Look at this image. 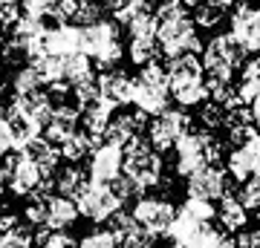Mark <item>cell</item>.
I'll return each mask as SVG.
<instances>
[{
	"label": "cell",
	"instance_id": "1",
	"mask_svg": "<svg viewBox=\"0 0 260 248\" xmlns=\"http://www.w3.org/2000/svg\"><path fill=\"white\" fill-rule=\"evenodd\" d=\"M156 41L165 58L197 55L203 44L197 35V23L188 15V9L177 0H168L165 6L156 9Z\"/></svg>",
	"mask_w": 260,
	"mask_h": 248
},
{
	"label": "cell",
	"instance_id": "2",
	"mask_svg": "<svg viewBox=\"0 0 260 248\" xmlns=\"http://www.w3.org/2000/svg\"><path fill=\"white\" fill-rule=\"evenodd\" d=\"M217 220V208L205 199L188 196L185 202L177 208V217L168 228V239L174 248H205V242L214 237V225Z\"/></svg>",
	"mask_w": 260,
	"mask_h": 248
},
{
	"label": "cell",
	"instance_id": "3",
	"mask_svg": "<svg viewBox=\"0 0 260 248\" xmlns=\"http://www.w3.org/2000/svg\"><path fill=\"white\" fill-rule=\"evenodd\" d=\"M168 69V87L171 98L179 107H200L208 101V78H205L203 61L197 55H179L171 58Z\"/></svg>",
	"mask_w": 260,
	"mask_h": 248
},
{
	"label": "cell",
	"instance_id": "4",
	"mask_svg": "<svg viewBox=\"0 0 260 248\" xmlns=\"http://www.w3.org/2000/svg\"><path fill=\"white\" fill-rule=\"evenodd\" d=\"M81 52L93 64L110 69L121 61L124 55V44H121V29L116 20L99 18L93 23H84L81 26Z\"/></svg>",
	"mask_w": 260,
	"mask_h": 248
},
{
	"label": "cell",
	"instance_id": "5",
	"mask_svg": "<svg viewBox=\"0 0 260 248\" xmlns=\"http://www.w3.org/2000/svg\"><path fill=\"white\" fill-rule=\"evenodd\" d=\"M243 61H246V52L232 38V32L214 35L203 46V69H205V78H208V87L232 84L234 73L243 66Z\"/></svg>",
	"mask_w": 260,
	"mask_h": 248
},
{
	"label": "cell",
	"instance_id": "6",
	"mask_svg": "<svg viewBox=\"0 0 260 248\" xmlns=\"http://www.w3.org/2000/svg\"><path fill=\"white\" fill-rule=\"evenodd\" d=\"M171 101V87H168V69L153 64L139 66V73L133 75V92H130V104L145 116H159L168 110Z\"/></svg>",
	"mask_w": 260,
	"mask_h": 248
},
{
	"label": "cell",
	"instance_id": "7",
	"mask_svg": "<svg viewBox=\"0 0 260 248\" xmlns=\"http://www.w3.org/2000/svg\"><path fill=\"white\" fill-rule=\"evenodd\" d=\"M220 141L208 130H188L174 147V167L179 176H191L205 165H217Z\"/></svg>",
	"mask_w": 260,
	"mask_h": 248
},
{
	"label": "cell",
	"instance_id": "8",
	"mask_svg": "<svg viewBox=\"0 0 260 248\" xmlns=\"http://www.w3.org/2000/svg\"><path fill=\"white\" fill-rule=\"evenodd\" d=\"M162 173H165V165H162V156L159 150L142 141V138H133L130 145H124V176H127L136 191H150L162 182Z\"/></svg>",
	"mask_w": 260,
	"mask_h": 248
},
{
	"label": "cell",
	"instance_id": "9",
	"mask_svg": "<svg viewBox=\"0 0 260 248\" xmlns=\"http://www.w3.org/2000/svg\"><path fill=\"white\" fill-rule=\"evenodd\" d=\"M73 199H75V205H78V214L90 222H110L113 217L121 211V205H124V199L113 191V185L93 182V179H87V182L75 191Z\"/></svg>",
	"mask_w": 260,
	"mask_h": 248
},
{
	"label": "cell",
	"instance_id": "10",
	"mask_svg": "<svg viewBox=\"0 0 260 248\" xmlns=\"http://www.w3.org/2000/svg\"><path fill=\"white\" fill-rule=\"evenodd\" d=\"M6 167H9V188L15 196H38V193H47L49 173L38 162H32L23 150H18V156L12 159Z\"/></svg>",
	"mask_w": 260,
	"mask_h": 248
},
{
	"label": "cell",
	"instance_id": "11",
	"mask_svg": "<svg viewBox=\"0 0 260 248\" xmlns=\"http://www.w3.org/2000/svg\"><path fill=\"white\" fill-rule=\"evenodd\" d=\"M127 55L136 66L153 64L156 55L162 52L156 41V12L153 15H145V18H136L133 23H127Z\"/></svg>",
	"mask_w": 260,
	"mask_h": 248
},
{
	"label": "cell",
	"instance_id": "12",
	"mask_svg": "<svg viewBox=\"0 0 260 248\" xmlns=\"http://www.w3.org/2000/svg\"><path fill=\"white\" fill-rule=\"evenodd\" d=\"M188 124H191V119H188L182 110H162L159 116H150V124H148V145L153 147V150H174L177 147V141L188 133Z\"/></svg>",
	"mask_w": 260,
	"mask_h": 248
},
{
	"label": "cell",
	"instance_id": "13",
	"mask_svg": "<svg viewBox=\"0 0 260 248\" xmlns=\"http://www.w3.org/2000/svg\"><path fill=\"white\" fill-rule=\"evenodd\" d=\"M121 173H124V147L104 138L102 145H95L93 153L87 156V179L113 185Z\"/></svg>",
	"mask_w": 260,
	"mask_h": 248
},
{
	"label": "cell",
	"instance_id": "14",
	"mask_svg": "<svg viewBox=\"0 0 260 248\" xmlns=\"http://www.w3.org/2000/svg\"><path fill=\"white\" fill-rule=\"evenodd\" d=\"M130 217L139 222V225H145L150 234L159 237V234H168L171 222L177 217V208L168 202V199H162V196H142V199H136Z\"/></svg>",
	"mask_w": 260,
	"mask_h": 248
},
{
	"label": "cell",
	"instance_id": "15",
	"mask_svg": "<svg viewBox=\"0 0 260 248\" xmlns=\"http://www.w3.org/2000/svg\"><path fill=\"white\" fill-rule=\"evenodd\" d=\"M185 182H188V196H197V199H205V202L229 196V173H225V167L205 165L200 170H194L191 176H185Z\"/></svg>",
	"mask_w": 260,
	"mask_h": 248
},
{
	"label": "cell",
	"instance_id": "16",
	"mask_svg": "<svg viewBox=\"0 0 260 248\" xmlns=\"http://www.w3.org/2000/svg\"><path fill=\"white\" fill-rule=\"evenodd\" d=\"M78 52H81V26H75V23L47 26V32H44V38H41V55L70 58V55H78ZM29 64H32V61H29Z\"/></svg>",
	"mask_w": 260,
	"mask_h": 248
},
{
	"label": "cell",
	"instance_id": "17",
	"mask_svg": "<svg viewBox=\"0 0 260 248\" xmlns=\"http://www.w3.org/2000/svg\"><path fill=\"white\" fill-rule=\"evenodd\" d=\"M225 173L234 182H246L251 176H260V133L243 145H234L225 159Z\"/></svg>",
	"mask_w": 260,
	"mask_h": 248
},
{
	"label": "cell",
	"instance_id": "18",
	"mask_svg": "<svg viewBox=\"0 0 260 248\" xmlns=\"http://www.w3.org/2000/svg\"><path fill=\"white\" fill-rule=\"evenodd\" d=\"M229 32L237 44L243 46V52H260V9L257 6H240L232 15Z\"/></svg>",
	"mask_w": 260,
	"mask_h": 248
},
{
	"label": "cell",
	"instance_id": "19",
	"mask_svg": "<svg viewBox=\"0 0 260 248\" xmlns=\"http://www.w3.org/2000/svg\"><path fill=\"white\" fill-rule=\"evenodd\" d=\"M107 228L113 231L119 248H153V242H156V234H150V231L145 228V225H139L130 214H121V211L107 222Z\"/></svg>",
	"mask_w": 260,
	"mask_h": 248
},
{
	"label": "cell",
	"instance_id": "20",
	"mask_svg": "<svg viewBox=\"0 0 260 248\" xmlns=\"http://www.w3.org/2000/svg\"><path fill=\"white\" fill-rule=\"evenodd\" d=\"M145 113L139 110H124V113H113L110 124H107V133H104V138L107 141H116V145H130L133 138H142V130H148V124H145Z\"/></svg>",
	"mask_w": 260,
	"mask_h": 248
},
{
	"label": "cell",
	"instance_id": "21",
	"mask_svg": "<svg viewBox=\"0 0 260 248\" xmlns=\"http://www.w3.org/2000/svg\"><path fill=\"white\" fill-rule=\"evenodd\" d=\"M15 113H20V116H26V119H32L35 124H41V127H47L49 116H52V98H49L44 90H35V92H20V95H15L9 104Z\"/></svg>",
	"mask_w": 260,
	"mask_h": 248
},
{
	"label": "cell",
	"instance_id": "22",
	"mask_svg": "<svg viewBox=\"0 0 260 248\" xmlns=\"http://www.w3.org/2000/svg\"><path fill=\"white\" fill-rule=\"evenodd\" d=\"M78 205L73 196L64 193H47V231H67L78 220Z\"/></svg>",
	"mask_w": 260,
	"mask_h": 248
},
{
	"label": "cell",
	"instance_id": "23",
	"mask_svg": "<svg viewBox=\"0 0 260 248\" xmlns=\"http://www.w3.org/2000/svg\"><path fill=\"white\" fill-rule=\"evenodd\" d=\"M78 119H81V110H78V107H67V104H61V107H55L52 116H49L47 127H44V136H47L55 147H61L67 138L78 130Z\"/></svg>",
	"mask_w": 260,
	"mask_h": 248
},
{
	"label": "cell",
	"instance_id": "24",
	"mask_svg": "<svg viewBox=\"0 0 260 248\" xmlns=\"http://www.w3.org/2000/svg\"><path fill=\"white\" fill-rule=\"evenodd\" d=\"M130 92H133V78L121 69H107L104 75H99V95L107 98L116 107L130 104Z\"/></svg>",
	"mask_w": 260,
	"mask_h": 248
},
{
	"label": "cell",
	"instance_id": "25",
	"mask_svg": "<svg viewBox=\"0 0 260 248\" xmlns=\"http://www.w3.org/2000/svg\"><path fill=\"white\" fill-rule=\"evenodd\" d=\"M23 153H26L32 162H38V165L44 167L49 176H52V170H55L58 165H61V150H58L52 141H49L47 136H38V138H32L29 145H23L20 147Z\"/></svg>",
	"mask_w": 260,
	"mask_h": 248
},
{
	"label": "cell",
	"instance_id": "26",
	"mask_svg": "<svg viewBox=\"0 0 260 248\" xmlns=\"http://www.w3.org/2000/svg\"><path fill=\"white\" fill-rule=\"evenodd\" d=\"M260 95V55L251 61H243L240 81H237V98L240 104H251Z\"/></svg>",
	"mask_w": 260,
	"mask_h": 248
},
{
	"label": "cell",
	"instance_id": "27",
	"mask_svg": "<svg viewBox=\"0 0 260 248\" xmlns=\"http://www.w3.org/2000/svg\"><path fill=\"white\" fill-rule=\"evenodd\" d=\"M217 220L223 225V231H243L246 222H249V211L243 208V202L237 196H223L220 199V208H217Z\"/></svg>",
	"mask_w": 260,
	"mask_h": 248
},
{
	"label": "cell",
	"instance_id": "28",
	"mask_svg": "<svg viewBox=\"0 0 260 248\" xmlns=\"http://www.w3.org/2000/svg\"><path fill=\"white\" fill-rule=\"evenodd\" d=\"M93 141H95V138L90 136L87 130H75L73 136L58 147V150H61V159L70 162V165H78V162H84V159L93 153Z\"/></svg>",
	"mask_w": 260,
	"mask_h": 248
},
{
	"label": "cell",
	"instance_id": "29",
	"mask_svg": "<svg viewBox=\"0 0 260 248\" xmlns=\"http://www.w3.org/2000/svg\"><path fill=\"white\" fill-rule=\"evenodd\" d=\"M84 182H87V176H84L75 165H70V162H67V167H55L52 176H49V188L55 193H64V196H75V191H78Z\"/></svg>",
	"mask_w": 260,
	"mask_h": 248
},
{
	"label": "cell",
	"instance_id": "30",
	"mask_svg": "<svg viewBox=\"0 0 260 248\" xmlns=\"http://www.w3.org/2000/svg\"><path fill=\"white\" fill-rule=\"evenodd\" d=\"M44 87V78H41V73H38L32 64L20 66L18 73H15V78H12V90H15V95H20V92H35Z\"/></svg>",
	"mask_w": 260,
	"mask_h": 248
},
{
	"label": "cell",
	"instance_id": "31",
	"mask_svg": "<svg viewBox=\"0 0 260 248\" xmlns=\"http://www.w3.org/2000/svg\"><path fill=\"white\" fill-rule=\"evenodd\" d=\"M225 9L223 6H217L214 0H203V3H197L194 6V23L197 26H203V29H211L217 26L220 20H223Z\"/></svg>",
	"mask_w": 260,
	"mask_h": 248
},
{
	"label": "cell",
	"instance_id": "32",
	"mask_svg": "<svg viewBox=\"0 0 260 248\" xmlns=\"http://www.w3.org/2000/svg\"><path fill=\"white\" fill-rule=\"evenodd\" d=\"M75 248H119V242H116L110 228H95V231H90V234H84V237L75 242Z\"/></svg>",
	"mask_w": 260,
	"mask_h": 248
},
{
	"label": "cell",
	"instance_id": "33",
	"mask_svg": "<svg viewBox=\"0 0 260 248\" xmlns=\"http://www.w3.org/2000/svg\"><path fill=\"white\" fill-rule=\"evenodd\" d=\"M237 199L243 202L246 211L260 208V176H251V179L240 182V188H237Z\"/></svg>",
	"mask_w": 260,
	"mask_h": 248
},
{
	"label": "cell",
	"instance_id": "34",
	"mask_svg": "<svg viewBox=\"0 0 260 248\" xmlns=\"http://www.w3.org/2000/svg\"><path fill=\"white\" fill-rule=\"evenodd\" d=\"M0 248H32V234L26 228H15L9 231H0Z\"/></svg>",
	"mask_w": 260,
	"mask_h": 248
},
{
	"label": "cell",
	"instance_id": "35",
	"mask_svg": "<svg viewBox=\"0 0 260 248\" xmlns=\"http://www.w3.org/2000/svg\"><path fill=\"white\" fill-rule=\"evenodd\" d=\"M104 15V0H75V20L93 23Z\"/></svg>",
	"mask_w": 260,
	"mask_h": 248
},
{
	"label": "cell",
	"instance_id": "36",
	"mask_svg": "<svg viewBox=\"0 0 260 248\" xmlns=\"http://www.w3.org/2000/svg\"><path fill=\"white\" fill-rule=\"evenodd\" d=\"M23 15H35V18H55L61 0H20Z\"/></svg>",
	"mask_w": 260,
	"mask_h": 248
},
{
	"label": "cell",
	"instance_id": "37",
	"mask_svg": "<svg viewBox=\"0 0 260 248\" xmlns=\"http://www.w3.org/2000/svg\"><path fill=\"white\" fill-rule=\"evenodd\" d=\"M203 110H200V119L205 121V127L211 130V127H225V107L223 104H217V101H205V104H200Z\"/></svg>",
	"mask_w": 260,
	"mask_h": 248
},
{
	"label": "cell",
	"instance_id": "38",
	"mask_svg": "<svg viewBox=\"0 0 260 248\" xmlns=\"http://www.w3.org/2000/svg\"><path fill=\"white\" fill-rule=\"evenodd\" d=\"M23 15V6L20 0H0V23L3 26H15Z\"/></svg>",
	"mask_w": 260,
	"mask_h": 248
},
{
	"label": "cell",
	"instance_id": "39",
	"mask_svg": "<svg viewBox=\"0 0 260 248\" xmlns=\"http://www.w3.org/2000/svg\"><path fill=\"white\" fill-rule=\"evenodd\" d=\"M38 248H75V242L67 237L64 231H44Z\"/></svg>",
	"mask_w": 260,
	"mask_h": 248
},
{
	"label": "cell",
	"instance_id": "40",
	"mask_svg": "<svg viewBox=\"0 0 260 248\" xmlns=\"http://www.w3.org/2000/svg\"><path fill=\"white\" fill-rule=\"evenodd\" d=\"M15 150V136H12V124L6 119V113H0V159L9 156Z\"/></svg>",
	"mask_w": 260,
	"mask_h": 248
},
{
	"label": "cell",
	"instance_id": "41",
	"mask_svg": "<svg viewBox=\"0 0 260 248\" xmlns=\"http://www.w3.org/2000/svg\"><path fill=\"white\" fill-rule=\"evenodd\" d=\"M234 242H237V248H260V228L243 231V234L234 239Z\"/></svg>",
	"mask_w": 260,
	"mask_h": 248
},
{
	"label": "cell",
	"instance_id": "42",
	"mask_svg": "<svg viewBox=\"0 0 260 248\" xmlns=\"http://www.w3.org/2000/svg\"><path fill=\"white\" fill-rule=\"evenodd\" d=\"M205 248H237V242L232 237H225L223 231H214V237L205 242Z\"/></svg>",
	"mask_w": 260,
	"mask_h": 248
},
{
	"label": "cell",
	"instance_id": "43",
	"mask_svg": "<svg viewBox=\"0 0 260 248\" xmlns=\"http://www.w3.org/2000/svg\"><path fill=\"white\" fill-rule=\"evenodd\" d=\"M249 113H251V121H254V124H260V95L249 104Z\"/></svg>",
	"mask_w": 260,
	"mask_h": 248
},
{
	"label": "cell",
	"instance_id": "44",
	"mask_svg": "<svg viewBox=\"0 0 260 248\" xmlns=\"http://www.w3.org/2000/svg\"><path fill=\"white\" fill-rule=\"evenodd\" d=\"M9 188V167L0 165V191H6Z\"/></svg>",
	"mask_w": 260,
	"mask_h": 248
},
{
	"label": "cell",
	"instance_id": "45",
	"mask_svg": "<svg viewBox=\"0 0 260 248\" xmlns=\"http://www.w3.org/2000/svg\"><path fill=\"white\" fill-rule=\"evenodd\" d=\"M214 3H217V6H223V9H229L232 3H237V0H214Z\"/></svg>",
	"mask_w": 260,
	"mask_h": 248
},
{
	"label": "cell",
	"instance_id": "46",
	"mask_svg": "<svg viewBox=\"0 0 260 248\" xmlns=\"http://www.w3.org/2000/svg\"><path fill=\"white\" fill-rule=\"evenodd\" d=\"M6 214L9 211H6V202H3V196H0V220H6Z\"/></svg>",
	"mask_w": 260,
	"mask_h": 248
},
{
	"label": "cell",
	"instance_id": "47",
	"mask_svg": "<svg viewBox=\"0 0 260 248\" xmlns=\"http://www.w3.org/2000/svg\"><path fill=\"white\" fill-rule=\"evenodd\" d=\"M177 3H194V6H197V3H200V0H177Z\"/></svg>",
	"mask_w": 260,
	"mask_h": 248
}]
</instances>
